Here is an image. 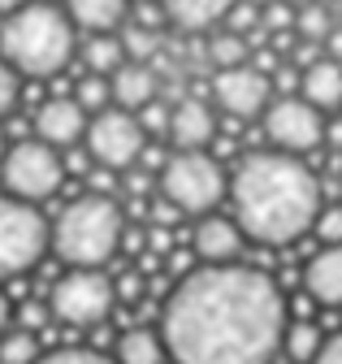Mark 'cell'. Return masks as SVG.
<instances>
[{
	"mask_svg": "<svg viewBox=\"0 0 342 364\" xmlns=\"http://www.w3.org/2000/svg\"><path fill=\"white\" fill-rule=\"evenodd\" d=\"M174 364H269L286 343V304L251 264H204L178 282L160 316Z\"/></svg>",
	"mask_w": 342,
	"mask_h": 364,
	"instance_id": "cell-1",
	"label": "cell"
},
{
	"mask_svg": "<svg viewBox=\"0 0 342 364\" xmlns=\"http://www.w3.org/2000/svg\"><path fill=\"white\" fill-rule=\"evenodd\" d=\"M230 200L238 213V230L255 243H294L316 230L321 217V182L316 173L286 152H251L230 178Z\"/></svg>",
	"mask_w": 342,
	"mask_h": 364,
	"instance_id": "cell-2",
	"label": "cell"
},
{
	"mask_svg": "<svg viewBox=\"0 0 342 364\" xmlns=\"http://www.w3.org/2000/svg\"><path fill=\"white\" fill-rule=\"evenodd\" d=\"M74 53V22L53 5H31L0 26V57L26 78L57 74Z\"/></svg>",
	"mask_w": 342,
	"mask_h": 364,
	"instance_id": "cell-3",
	"label": "cell"
},
{
	"mask_svg": "<svg viewBox=\"0 0 342 364\" xmlns=\"http://www.w3.org/2000/svg\"><path fill=\"white\" fill-rule=\"evenodd\" d=\"M126 239V217L109 196H82L74 200L57 225H53V247L61 260L78 264V269H96L104 264Z\"/></svg>",
	"mask_w": 342,
	"mask_h": 364,
	"instance_id": "cell-4",
	"label": "cell"
},
{
	"mask_svg": "<svg viewBox=\"0 0 342 364\" xmlns=\"http://www.w3.org/2000/svg\"><path fill=\"white\" fill-rule=\"evenodd\" d=\"M160 191L169 204H178L182 213H208L212 204H217L230 182H226V169L217 165V156L208 152H178L169 156L165 169H160Z\"/></svg>",
	"mask_w": 342,
	"mask_h": 364,
	"instance_id": "cell-5",
	"label": "cell"
},
{
	"mask_svg": "<svg viewBox=\"0 0 342 364\" xmlns=\"http://www.w3.org/2000/svg\"><path fill=\"white\" fill-rule=\"evenodd\" d=\"M48 243H53V230L44 225V217L31 204L13 200V196L9 200L0 196V273H5V278L39 264Z\"/></svg>",
	"mask_w": 342,
	"mask_h": 364,
	"instance_id": "cell-6",
	"label": "cell"
},
{
	"mask_svg": "<svg viewBox=\"0 0 342 364\" xmlns=\"http://www.w3.org/2000/svg\"><path fill=\"white\" fill-rule=\"evenodd\" d=\"M61 173H65V165H61L57 148L39 144V139H22L18 148H9L0 182H5V191L13 200L26 204V200H48L61 187Z\"/></svg>",
	"mask_w": 342,
	"mask_h": 364,
	"instance_id": "cell-7",
	"label": "cell"
},
{
	"mask_svg": "<svg viewBox=\"0 0 342 364\" xmlns=\"http://www.w3.org/2000/svg\"><path fill=\"white\" fill-rule=\"evenodd\" d=\"M113 299H117V287L104 273L78 269V273H65L53 287V316L65 326H100L113 312Z\"/></svg>",
	"mask_w": 342,
	"mask_h": 364,
	"instance_id": "cell-8",
	"label": "cell"
},
{
	"mask_svg": "<svg viewBox=\"0 0 342 364\" xmlns=\"http://www.w3.org/2000/svg\"><path fill=\"white\" fill-rule=\"evenodd\" d=\"M143 139H148V130L139 126L135 113H126V109H104L87 126V152L104 169H131L143 156Z\"/></svg>",
	"mask_w": 342,
	"mask_h": 364,
	"instance_id": "cell-9",
	"label": "cell"
},
{
	"mask_svg": "<svg viewBox=\"0 0 342 364\" xmlns=\"http://www.w3.org/2000/svg\"><path fill=\"white\" fill-rule=\"evenodd\" d=\"M265 134L277 144V152L299 156V152H312L325 139V122H321V109H312L304 96H299V100L282 96L265 113Z\"/></svg>",
	"mask_w": 342,
	"mask_h": 364,
	"instance_id": "cell-10",
	"label": "cell"
},
{
	"mask_svg": "<svg viewBox=\"0 0 342 364\" xmlns=\"http://www.w3.org/2000/svg\"><path fill=\"white\" fill-rule=\"evenodd\" d=\"M212 96H217V105L230 113V117H260L269 113L273 105V82L255 70V65H238V70H226L212 78Z\"/></svg>",
	"mask_w": 342,
	"mask_h": 364,
	"instance_id": "cell-11",
	"label": "cell"
},
{
	"mask_svg": "<svg viewBox=\"0 0 342 364\" xmlns=\"http://www.w3.org/2000/svg\"><path fill=\"white\" fill-rule=\"evenodd\" d=\"M87 113H82L78 100H48V105H39L35 113V134H39V144H48V148H70L78 134H87Z\"/></svg>",
	"mask_w": 342,
	"mask_h": 364,
	"instance_id": "cell-12",
	"label": "cell"
},
{
	"mask_svg": "<svg viewBox=\"0 0 342 364\" xmlns=\"http://www.w3.org/2000/svg\"><path fill=\"white\" fill-rule=\"evenodd\" d=\"M217 134V122H212V109L195 96H182L174 105V122H169V139H174L182 152H199L204 144H212Z\"/></svg>",
	"mask_w": 342,
	"mask_h": 364,
	"instance_id": "cell-13",
	"label": "cell"
},
{
	"mask_svg": "<svg viewBox=\"0 0 342 364\" xmlns=\"http://www.w3.org/2000/svg\"><path fill=\"white\" fill-rule=\"evenodd\" d=\"M109 82H113V100H117L126 113H131V109L143 113L148 105H156V100H160V87H165L160 74H156L152 65H139V61H126Z\"/></svg>",
	"mask_w": 342,
	"mask_h": 364,
	"instance_id": "cell-14",
	"label": "cell"
},
{
	"mask_svg": "<svg viewBox=\"0 0 342 364\" xmlns=\"http://www.w3.org/2000/svg\"><path fill=\"white\" fill-rule=\"evenodd\" d=\"M191 247L204 264H234L243 239H238V225L226 221V217H199L195 235H191Z\"/></svg>",
	"mask_w": 342,
	"mask_h": 364,
	"instance_id": "cell-15",
	"label": "cell"
},
{
	"mask_svg": "<svg viewBox=\"0 0 342 364\" xmlns=\"http://www.w3.org/2000/svg\"><path fill=\"white\" fill-rule=\"evenodd\" d=\"M160 9H165V22L199 35L208 26H217L221 18H230L238 9V0H160Z\"/></svg>",
	"mask_w": 342,
	"mask_h": 364,
	"instance_id": "cell-16",
	"label": "cell"
},
{
	"mask_svg": "<svg viewBox=\"0 0 342 364\" xmlns=\"http://www.w3.org/2000/svg\"><path fill=\"white\" fill-rule=\"evenodd\" d=\"M304 287H308L312 299H321L329 308H342V247H325L308 260Z\"/></svg>",
	"mask_w": 342,
	"mask_h": 364,
	"instance_id": "cell-17",
	"label": "cell"
},
{
	"mask_svg": "<svg viewBox=\"0 0 342 364\" xmlns=\"http://www.w3.org/2000/svg\"><path fill=\"white\" fill-rule=\"evenodd\" d=\"M299 91L312 109H338L342 105V65L338 61H316L312 70L299 74Z\"/></svg>",
	"mask_w": 342,
	"mask_h": 364,
	"instance_id": "cell-18",
	"label": "cell"
},
{
	"mask_svg": "<svg viewBox=\"0 0 342 364\" xmlns=\"http://www.w3.org/2000/svg\"><path fill=\"white\" fill-rule=\"evenodd\" d=\"M126 9H131V0H65V14L70 22L87 26V31H113L126 22Z\"/></svg>",
	"mask_w": 342,
	"mask_h": 364,
	"instance_id": "cell-19",
	"label": "cell"
},
{
	"mask_svg": "<svg viewBox=\"0 0 342 364\" xmlns=\"http://www.w3.org/2000/svg\"><path fill=\"white\" fill-rule=\"evenodd\" d=\"M247 61V39L238 31H212L204 39V65H217V74L238 70Z\"/></svg>",
	"mask_w": 342,
	"mask_h": 364,
	"instance_id": "cell-20",
	"label": "cell"
},
{
	"mask_svg": "<svg viewBox=\"0 0 342 364\" xmlns=\"http://www.w3.org/2000/svg\"><path fill=\"white\" fill-rule=\"evenodd\" d=\"M165 338H156L152 330H126L117 338V360L121 364H160Z\"/></svg>",
	"mask_w": 342,
	"mask_h": 364,
	"instance_id": "cell-21",
	"label": "cell"
},
{
	"mask_svg": "<svg viewBox=\"0 0 342 364\" xmlns=\"http://www.w3.org/2000/svg\"><path fill=\"white\" fill-rule=\"evenodd\" d=\"M286 355L294 360V364H316V355L325 351V338H321V330H316V321H294L290 330H286Z\"/></svg>",
	"mask_w": 342,
	"mask_h": 364,
	"instance_id": "cell-22",
	"label": "cell"
},
{
	"mask_svg": "<svg viewBox=\"0 0 342 364\" xmlns=\"http://www.w3.org/2000/svg\"><path fill=\"white\" fill-rule=\"evenodd\" d=\"M82 61H87V70H92L96 78H104V74H117V70L126 65V48H121V39L96 35V39L87 43V53H82Z\"/></svg>",
	"mask_w": 342,
	"mask_h": 364,
	"instance_id": "cell-23",
	"label": "cell"
},
{
	"mask_svg": "<svg viewBox=\"0 0 342 364\" xmlns=\"http://www.w3.org/2000/svg\"><path fill=\"white\" fill-rule=\"evenodd\" d=\"M121 48H126V57L131 61H139V65H152L156 57H160V31H148V26H126L121 31Z\"/></svg>",
	"mask_w": 342,
	"mask_h": 364,
	"instance_id": "cell-24",
	"label": "cell"
},
{
	"mask_svg": "<svg viewBox=\"0 0 342 364\" xmlns=\"http://www.w3.org/2000/svg\"><path fill=\"white\" fill-rule=\"evenodd\" d=\"M294 31L304 35L308 43H321V39H329V35H333L338 26H333V18H329V9H325V5H316V0H308V5H299Z\"/></svg>",
	"mask_w": 342,
	"mask_h": 364,
	"instance_id": "cell-25",
	"label": "cell"
},
{
	"mask_svg": "<svg viewBox=\"0 0 342 364\" xmlns=\"http://www.w3.org/2000/svg\"><path fill=\"white\" fill-rule=\"evenodd\" d=\"M39 355V343L31 330H18V334H5L0 338V364H35Z\"/></svg>",
	"mask_w": 342,
	"mask_h": 364,
	"instance_id": "cell-26",
	"label": "cell"
},
{
	"mask_svg": "<svg viewBox=\"0 0 342 364\" xmlns=\"http://www.w3.org/2000/svg\"><path fill=\"white\" fill-rule=\"evenodd\" d=\"M109 96H113V82L92 74V78H82V82H78V96H74V100L82 105V113H96V117H100V113L109 109Z\"/></svg>",
	"mask_w": 342,
	"mask_h": 364,
	"instance_id": "cell-27",
	"label": "cell"
},
{
	"mask_svg": "<svg viewBox=\"0 0 342 364\" xmlns=\"http://www.w3.org/2000/svg\"><path fill=\"white\" fill-rule=\"evenodd\" d=\"M316 239H325L329 247H342V204H325L316 217Z\"/></svg>",
	"mask_w": 342,
	"mask_h": 364,
	"instance_id": "cell-28",
	"label": "cell"
},
{
	"mask_svg": "<svg viewBox=\"0 0 342 364\" xmlns=\"http://www.w3.org/2000/svg\"><path fill=\"white\" fill-rule=\"evenodd\" d=\"M169 122H174V109H165L160 100L139 113V126H143L148 134H169Z\"/></svg>",
	"mask_w": 342,
	"mask_h": 364,
	"instance_id": "cell-29",
	"label": "cell"
},
{
	"mask_svg": "<svg viewBox=\"0 0 342 364\" xmlns=\"http://www.w3.org/2000/svg\"><path fill=\"white\" fill-rule=\"evenodd\" d=\"M18 105V70L0 57V113H9Z\"/></svg>",
	"mask_w": 342,
	"mask_h": 364,
	"instance_id": "cell-30",
	"label": "cell"
},
{
	"mask_svg": "<svg viewBox=\"0 0 342 364\" xmlns=\"http://www.w3.org/2000/svg\"><path fill=\"white\" fill-rule=\"evenodd\" d=\"M39 364H109V355H100V351H53Z\"/></svg>",
	"mask_w": 342,
	"mask_h": 364,
	"instance_id": "cell-31",
	"label": "cell"
},
{
	"mask_svg": "<svg viewBox=\"0 0 342 364\" xmlns=\"http://www.w3.org/2000/svg\"><path fill=\"white\" fill-rule=\"evenodd\" d=\"M148 247H152V256H169V252H174V235H169L165 225H152V230H148Z\"/></svg>",
	"mask_w": 342,
	"mask_h": 364,
	"instance_id": "cell-32",
	"label": "cell"
},
{
	"mask_svg": "<svg viewBox=\"0 0 342 364\" xmlns=\"http://www.w3.org/2000/svg\"><path fill=\"white\" fill-rule=\"evenodd\" d=\"M178 217H182V208H178V204H169V200H156V204H152V221H156V225H165V230H169V225H174Z\"/></svg>",
	"mask_w": 342,
	"mask_h": 364,
	"instance_id": "cell-33",
	"label": "cell"
},
{
	"mask_svg": "<svg viewBox=\"0 0 342 364\" xmlns=\"http://www.w3.org/2000/svg\"><path fill=\"white\" fill-rule=\"evenodd\" d=\"M139 291H143V273H121L117 295H121V299H139Z\"/></svg>",
	"mask_w": 342,
	"mask_h": 364,
	"instance_id": "cell-34",
	"label": "cell"
},
{
	"mask_svg": "<svg viewBox=\"0 0 342 364\" xmlns=\"http://www.w3.org/2000/svg\"><path fill=\"white\" fill-rule=\"evenodd\" d=\"M44 321H48V308H44V304H26V308H22V326H26V330L44 326Z\"/></svg>",
	"mask_w": 342,
	"mask_h": 364,
	"instance_id": "cell-35",
	"label": "cell"
},
{
	"mask_svg": "<svg viewBox=\"0 0 342 364\" xmlns=\"http://www.w3.org/2000/svg\"><path fill=\"white\" fill-rule=\"evenodd\" d=\"M316 364H342V334H333V338L325 343V351L316 355Z\"/></svg>",
	"mask_w": 342,
	"mask_h": 364,
	"instance_id": "cell-36",
	"label": "cell"
},
{
	"mask_svg": "<svg viewBox=\"0 0 342 364\" xmlns=\"http://www.w3.org/2000/svg\"><path fill=\"white\" fill-rule=\"evenodd\" d=\"M22 9H31V0H0V18H13Z\"/></svg>",
	"mask_w": 342,
	"mask_h": 364,
	"instance_id": "cell-37",
	"label": "cell"
},
{
	"mask_svg": "<svg viewBox=\"0 0 342 364\" xmlns=\"http://www.w3.org/2000/svg\"><path fill=\"white\" fill-rule=\"evenodd\" d=\"M329 61H338V65H342V26L329 35Z\"/></svg>",
	"mask_w": 342,
	"mask_h": 364,
	"instance_id": "cell-38",
	"label": "cell"
},
{
	"mask_svg": "<svg viewBox=\"0 0 342 364\" xmlns=\"http://www.w3.org/2000/svg\"><path fill=\"white\" fill-rule=\"evenodd\" d=\"M5 321H9V299H5V291H0V334H5Z\"/></svg>",
	"mask_w": 342,
	"mask_h": 364,
	"instance_id": "cell-39",
	"label": "cell"
},
{
	"mask_svg": "<svg viewBox=\"0 0 342 364\" xmlns=\"http://www.w3.org/2000/svg\"><path fill=\"white\" fill-rule=\"evenodd\" d=\"M5 156H9V152H5V134H0V165H5Z\"/></svg>",
	"mask_w": 342,
	"mask_h": 364,
	"instance_id": "cell-40",
	"label": "cell"
},
{
	"mask_svg": "<svg viewBox=\"0 0 342 364\" xmlns=\"http://www.w3.org/2000/svg\"><path fill=\"white\" fill-rule=\"evenodd\" d=\"M282 5H294V0H282ZM304 5H308V0H304Z\"/></svg>",
	"mask_w": 342,
	"mask_h": 364,
	"instance_id": "cell-41",
	"label": "cell"
}]
</instances>
